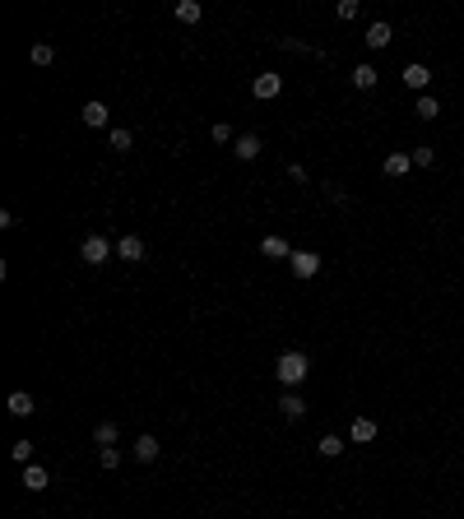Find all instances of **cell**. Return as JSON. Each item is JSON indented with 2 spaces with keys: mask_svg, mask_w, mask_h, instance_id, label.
Returning <instances> with one entry per match:
<instances>
[{
  "mask_svg": "<svg viewBox=\"0 0 464 519\" xmlns=\"http://www.w3.org/2000/svg\"><path fill=\"white\" fill-rule=\"evenodd\" d=\"M404 84H409V89H427V84H432V70H427V65H404Z\"/></svg>",
  "mask_w": 464,
  "mask_h": 519,
  "instance_id": "obj_10",
  "label": "cell"
},
{
  "mask_svg": "<svg viewBox=\"0 0 464 519\" xmlns=\"http://www.w3.org/2000/svg\"><path fill=\"white\" fill-rule=\"evenodd\" d=\"M116 436H121L116 422H98V427H93V445H98V450H102V445H116Z\"/></svg>",
  "mask_w": 464,
  "mask_h": 519,
  "instance_id": "obj_15",
  "label": "cell"
},
{
  "mask_svg": "<svg viewBox=\"0 0 464 519\" xmlns=\"http://www.w3.org/2000/svg\"><path fill=\"white\" fill-rule=\"evenodd\" d=\"M130 144H135L130 130H111V149H116V153H130Z\"/></svg>",
  "mask_w": 464,
  "mask_h": 519,
  "instance_id": "obj_26",
  "label": "cell"
},
{
  "mask_svg": "<svg viewBox=\"0 0 464 519\" xmlns=\"http://www.w3.org/2000/svg\"><path fill=\"white\" fill-rule=\"evenodd\" d=\"M288 269H293L297 278H316V274H321V255H316V251H293Z\"/></svg>",
  "mask_w": 464,
  "mask_h": 519,
  "instance_id": "obj_3",
  "label": "cell"
},
{
  "mask_svg": "<svg viewBox=\"0 0 464 519\" xmlns=\"http://www.w3.org/2000/svg\"><path fill=\"white\" fill-rule=\"evenodd\" d=\"M348 441H353V445H371V441H376V422H371V417H353Z\"/></svg>",
  "mask_w": 464,
  "mask_h": 519,
  "instance_id": "obj_6",
  "label": "cell"
},
{
  "mask_svg": "<svg viewBox=\"0 0 464 519\" xmlns=\"http://www.w3.org/2000/svg\"><path fill=\"white\" fill-rule=\"evenodd\" d=\"M409 167H413V153H390L386 158V176H404Z\"/></svg>",
  "mask_w": 464,
  "mask_h": 519,
  "instance_id": "obj_17",
  "label": "cell"
},
{
  "mask_svg": "<svg viewBox=\"0 0 464 519\" xmlns=\"http://www.w3.org/2000/svg\"><path fill=\"white\" fill-rule=\"evenodd\" d=\"M200 0H177V19H181V24H200Z\"/></svg>",
  "mask_w": 464,
  "mask_h": 519,
  "instance_id": "obj_19",
  "label": "cell"
},
{
  "mask_svg": "<svg viewBox=\"0 0 464 519\" xmlns=\"http://www.w3.org/2000/svg\"><path fill=\"white\" fill-rule=\"evenodd\" d=\"M251 93H256L260 102H269V98H278V93H283V79H278L274 70H265V75L251 79Z\"/></svg>",
  "mask_w": 464,
  "mask_h": 519,
  "instance_id": "obj_4",
  "label": "cell"
},
{
  "mask_svg": "<svg viewBox=\"0 0 464 519\" xmlns=\"http://www.w3.org/2000/svg\"><path fill=\"white\" fill-rule=\"evenodd\" d=\"M432 163H436V149L432 144H418L413 149V167H432Z\"/></svg>",
  "mask_w": 464,
  "mask_h": 519,
  "instance_id": "obj_23",
  "label": "cell"
},
{
  "mask_svg": "<svg viewBox=\"0 0 464 519\" xmlns=\"http://www.w3.org/2000/svg\"><path fill=\"white\" fill-rule=\"evenodd\" d=\"M278 408H283V417H302V412H307V403H302V394H293V390H283V399H278Z\"/></svg>",
  "mask_w": 464,
  "mask_h": 519,
  "instance_id": "obj_18",
  "label": "cell"
},
{
  "mask_svg": "<svg viewBox=\"0 0 464 519\" xmlns=\"http://www.w3.org/2000/svg\"><path fill=\"white\" fill-rule=\"evenodd\" d=\"M418 116H422V121H436V111H441V102H436V98H427V93H422V98H418Z\"/></svg>",
  "mask_w": 464,
  "mask_h": 519,
  "instance_id": "obj_22",
  "label": "cell"
},
{
  "mask_svg": "<svg viewBox=\"0 0 464 519\" xmlns=\"http://www.w3.org/2000/svg\"><path fill=\"white\" fill-rule=\"evenodd\" d=\"M339 19H357V0H339Z\"/></svg>",
  "mask_w": 464,
  "mask_h": 519,
  "instance_id": "obj_28",
  "label": "cell"
},
{
  "mask_svg": "<svg viewBox=\"0 0 464 519\" xmlns=\"http://www.w3.org/2000/svg\"><path fill=\"white\" fill-rule=\"evenodd\" d=\"M28 61H33V65H51V61H56V46H51V42H33Z\"/></svg>",
  "mask_w": 464,
  "mask_h": 519,
  "instance_id": "obj_20",
  "label": "cell"
},
{
  "mask_svg": "<svg viewBox=\"0 0 464 519\" xmlns=\"http://www.w3.org/2000/svg\"><path fill=\"white\" fill-rule=\"evenodd\" d=\"M274 376L283 381V390H297V385L311 376V362H307V352H297V348H288V352H278V362H274Z\"/></svg>",
  "mask_w": 464,
  "mask_h": 519,
  "instance_id": "obj_1",
  "label": "cell"
},
{
  "mask_svg": "<svg viewBox=\"0 0 464 519\" xmlns=\"http://www.w3.org/2000/svg\"><path fill=\"white\" fill-rule=\"evenodd\" d=\"M260 255H269V260H293V251H288V242H283V237H265V242H260Z\"/></svg>",
  "mask_w": 464,
  "mask_h": 519,
  "instance_id": "obj_14",
  "label": "cell"
},
{
  "mask_svg": "<svg viewBox=\"0 0 464 519\" xmlns=\"http://www.w3.org/2000/svg\"><path fill=\"white\" fill-rule=\"evenodd\" d=\"M158 450H163V445H158V436H139V441H135V459H139V464H154Z\"/></svg>",
  "mask_w": 464,
  "mask_h": 519,
  "instance_id": "obj_13",
  "label": "cell"
},
{
  "mask_svg": "<svg viewBox=\"0 0 464 519\" xmlns=\"http://www.w3.org/2000/svg\"><path fill=\"white\" fill-rule=\"evenodd\" d=\"M390 37H395V33H390V24H386V19H376V24L367 28V46H371V51H386V46H390Z\"/></svg>",
  "mask_w": 464,
  "mask_h": 519,
  "instance_id": "obj_7",
  "label": "cell"
},
{
  "mask_svg": "<svg viewBox=\"0 0 464 519\" xmlns=\"http://www.w3.org/2000/svg\"><path fill=\"white\" fill-rule=\"evenodd\" d=\"M98 464H102V468H116V464H121V450H116V445H102V450H98Z\"/></svg>",
  "mask_w": 464,
  "mask_h": 519,
  "instance_id": "obj_25",
  "label": "cell"
},
{
  "mask_svg": "<svg viewBox=\"0 0 464 519\" xmlns=\"http://www.w3.org/2000/svg\"><path fill=\"white\" fill-rule=\"evenodd\" d=\"M79 116H84V125H93V130H102V125L111 121L107 102H98V98H93V102H84V111H79Z\"/></svg>",
  "mask_w": 464,
  "mask_h": 519,
  "instance_id": "obj_5",
  "label": "cell"
},
{
  "mask_svg": "<svg viewBox=\"0 0 464 519\" xmlns=\"http://www.w3.org/2000/svg\"><path fill=\"white\" fill-rule=\"evenodd\" d=\"M10 455H15V464H28V459H33V445H28V441H15V445H10Z\"/></svg>",
  "mask_w": 464,
  "mask_h": 519,
  "instance_id": "obj_27",
  "label": "cell"
},
{
  "mask_svg": "<svg viewBox=\"0 0 464 519\" xmlns=\"http://www.w3.org/2000/svg\"><path fill=\"white\" fill-rule=\"evenodd\" d=\"M79 255H84V264H107V260H111V242L93 232V237H84V246H79Z\"/></svg>",
  "mask_w": 464,
  "mask_h": 519,
  "instance_id": "obj_2",
  "label": "cell"
},
{
  "mask_svg": "<svg viewBox=\"0 0 464 519\" xmlns=\"http://www.w3.org/2000/svg\"><path fill=\"white\" fill-rule=\"evenodd\" d=\"M116 255H121V260H135V264H139V260H144V242L130 232V237H121V242H116Z\"/></svg>",
  "mask_w": 464,
  "mask_h": 519,
  "instance_id": "obj_12",
  "label": "cell"
},
{
  "mask_svg": "<svg viewBox=\"0 0 464 519\" xmlns=\"http://www.w3.org/2000/svg\"><path fill=\"white\" fill-rule=\"evenodd\" d=\"M232 153H237L242 163H251V158H260V135H237V144H232Z\"/></svg>",
  "mask_w": 464,
  "mask_h": 519,
  "instance_id": "obj_8",
  "label": "cell"
},
{
  "mask_svg": "<svg viewBox=\"0 0 464 519\" xmlns=\"http://www.w3.org/2000/svg\"><path fill=\"white\" fill-rule=\"evenodd\" d=\"M316 450H321V459H339L343 455V441H339V436H321Z\"/></svg>",
  "mask_w": 464,
  "mask_h": 519,
  "instance_id": "obj_21",
  "label": "cell"
},
{
  "mask_svg": "<svg viewBox=\"0 0 464 519\" xmlns=\"http://www.w3.org/2000/svg\"><path fill=\"white\" fill-rule=\"evenodd\" d=\"M209 135H214V144H237V135H232L228 121H214V130H209Z\"/></svg>",
  "mask_w": 464,
  "mask_h": 519,
  "instance_id": "obj_24",
  "label": "cell"
},
{
  "mask_svg": "<svg viewBox=\"0 0 464 519\" xmlns=\"http://www.w3.org/2000/svg\"><path fill=\"white\" fill-rule=\"evenodd\" d=\"M348 79H353V89H362V93H367V89H376V79H381V75H376V65H357V70H353Z\"/></svg>",
  "mask_w": 464,
  "mask_h": 519,
  "instance_id": "obj_16",
  "label": "cell"
},
{
  "mask_svg": "<svg viewBox=\"0 0 464 519\" xmlns=\"http://www.w3.org/2000/svg\"><path fill=\"white\" fill-rule=\"evenodd\" d=\"M5 408L15 412V417H33V408H37V403H33V394H28V390H15V394H10V403H5Z\"/></svg>",
  "mask_w": 464,
  "mask_h": 519,
  "instance_id": "obj_11",
  "label": "cell"
},
{
  "mask_svg": "<svg viewBox=\"0 0 464 519\" xmlns=\"http://www.w3.org/2000/svg\"><path fill=\"white\" fill-rule=\"evenodd\" d=\"M46 482H51V473H46L42 464H24V487L28 491H42Z\"/></svg>",
  "mask_w": 464,
  "mask_h": 519,
  "instance_id": "obj_9",
  "label": "cell"
}]
</instances>
